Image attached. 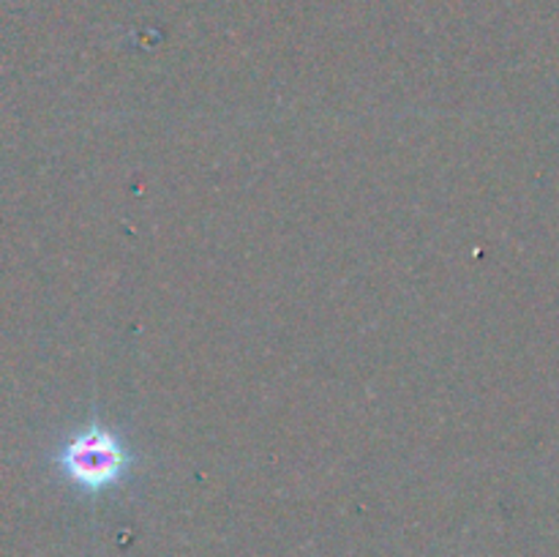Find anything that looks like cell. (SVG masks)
<instances>
[{"label": "cell", "instance_id": "cell-1", "mask_svg": "<svg viewBox=\"0 0 559 557\" xmlns=\"http://www.w3.org/2000/svg\"><path fill=\"white\" fill-rule=\"evenodd\" d=\"M66 478L85 491H102L118 484L131 467V453L112 429L91 424L71 435L55 457Z\"/></svg>", "mask_w": 559, "mask_h": 557}]
</instances>
